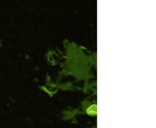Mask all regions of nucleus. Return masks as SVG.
Segmentation results:
<instances>
[{
    "label": "nucleus",
    "instance_id": "f257e3e1",
    "mask_svg": "<svg viewBox=\"0 0 156 128\" xmlns=\"http://www.w3.org/2000/svg\"><path fill=\"white\" fill-rule=\"evenodd\" d=\"M87 113L90 116H95L96 115V105H92L87 109Z\"/></svg>",
    "mask_w": 156,
    "mask_h": 128
}]
</instances>
